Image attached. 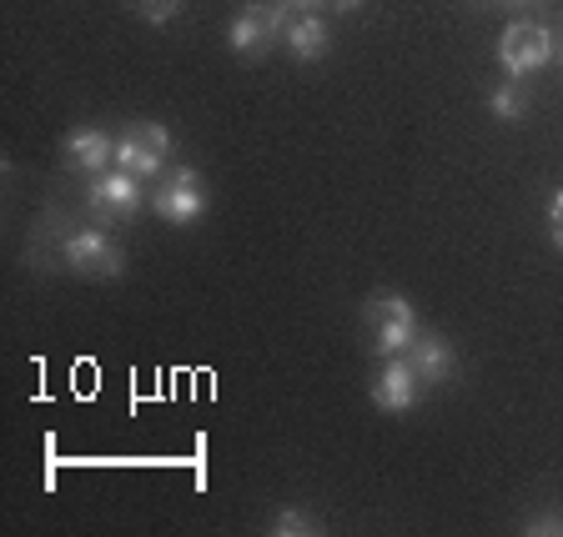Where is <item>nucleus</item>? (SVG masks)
I'll return each mask as SVG.
<instances>
[{"mask_svg":"<svg viewBox=\"0 0 563 537\" xmlns=\"http://www.w3.org/2000/svg\"><path fill=\"white\" fill-rule=\"evenodd\" d=\"M498 60H504L508 76H533L539 66H549L553 60V31L539 21H518L504 31V41H498Z\"/></svg>","mask_w":563,"mask_h":537,"instance_id":"nucleus-6","label":"nucleus"},{"mask_svg":"<svg viewBox=\"0 0 563 537\" xmlns=\"http://www.w3.org/2000/svg\"><path fill=\"white\" fill-rule=\"evenodd\" d=\"M549 226H553V246L563 251V191L553 197V206H549Z\"/></svg>","mask_w":563,"mask_h":537,"instance_id":"nucleus-15","label":"nucleus"},{"mask_svg":"<svg viewBox=\"0 0 563 537\" xmlns=\"http://www.w3.org/2000/svg\"><path fill=\"white\" fill-rule=\"evenodd\" d=\"M373 402L383 412H412V402H418V372H412L408 351L383 362V372L373 377Z\"/></svg>","mask_w":563,"mask_h":537,"instance_id":"nucleus-8","label":"nucleus"},{"mask_svg":"<svg viewBox=\"0 0 563 537\" xmlns=\"http://www.w3.org/2000/svg\"><path fill=\"white\" fill-rule=\"evenodd\" d=\"M287 51H292L297 60L328 56V25L317 21V15H297V21L287 25Z\"/></svg>","mask_w":563,"mask_h":537,"instance_id":"nucleus-11","label":"nucleus"},{"mask_svg":"<svg viewBox=\"0 0 563 537\" xmlns=\"http://www.w3.org/2000/svg\"><path fill=\"white\" fill-rule=\"evenodd\" d=\"M282 31H287V5H272V0H246L242 11H236L232 31H227V41H232V51L242 60H257L262 51L272 46V41H282Z\"/></svg>","mask_w":563,"mask_h":537,"instance_id":"nucleus-4","label":"nucleus"},{"mask_svg":"<svg viewBox=\"0 0 563 537\" xmlns=\"http://www.w3.org/2000/svg\"><path fill=\"white\" fill-rule=\"evenodd\" d=\"M272 533H277V537H287V533L302 537V533H317V527H312V517H307L302 507H282V513L272 517Z\"/></svg>","mask_w":563,"mask_h":537,"instance_id":"nucleus-13","label":"nucleus"},{"mask_svg":"<svg viewBox=\"0 0 563 537\" xmlns=\"http://www.w3.org/2000/svg\"><path fill=\"white\" fill-rule=\"evenodd\" d=\"M146 206V191H141V176L131 171H101L91 176V187H86V211H91L96 222L117 226V222H131L136 211Z\"/></svg>","mask_w":563,"mask_h":537,"instance_id":"nucleus-2","label":"nucleus"},{"mask_svg":"<svg viewBox=\"0 0 563 537\" xmlns=\"http://www.w3.org/2000/svg\"><path fill=\"white\" fill-rule=\"evenodd\" d=\"M152 211L172 226H191L197 216H207V191H201V176L191 166H172L162 181V191L152 197Z\"/></svg>","mask_w":563,"mask_h":537,"instance_id":"nucleus-5","label":"nucleus"},{"mask_svg":"<svg viewBox=\"0 0 563 537\" xmlns=\"http://www.w3.org/2000/svg\"><path fill=\"white\" fill-rule=\"evenodd\" d=\"M66 161L76 166V171L101 176L106 166H117V141L106 136V131H96V126L70 131V136H66Z\"/></svg>","mask_w":563,"mask_h":537,"instance_id":"nucleus-9","label":"nucleus"},{"mask_svg":"<svg viewBox=\"0 0 563 537\" xmlns=\"http://www.w3.org/2000/svg\"><path fill=\"white\" fill-rule=\"evenodd\" d=\"M287 11H297V15H317V5H328V0H282Z\"/></svg>","mask_w":563,"mask_h":537,"instance_id":"nucleus-16","label":"nucleus"},{"mask_svg":"<svg viewBox=\"0 0 563 537\" xmlns=\"http://www.w3.org/2000/svg\"><path fill=\"white\" fill-rule=\"evenodd\" d=\"M408 362H412V372H418V382L438 387L453 377V347H448L443 337H433V332H418L408 347Z\"/></svg>","mask_w":563,"mask_h":537,"instance_id":"nucleus-10","label":"nucleus"},{"mask_svg":"<svg viewBox=\"0 0 563 537\" xmlns=\"http://www.w3.org/2000/svg\"><path fill=\"white\" fill-rule=\"evenodd\" d=\"M332 11H357V5H363V0H328Z\"/></svg>","mask_w":563,"mask_h":537,"instance_id":"nucleus-17","label":"nucleus"},{"mask_svg":"<svg viewBox=\"0 0 563 537\" xmlns=\"http://www.w3.org/2000/svg\"><path fill=\"white\" fill-rule=\"evenodd\" d=\"M363 322L367 332H373V357H402V351L412 347V337H418V312H412L408 297L398 292H377L373 302L363 306Z\"/></svg>","mask_w":563,"mask_h":537,"instance_id":"nucleus-1","label":"nucleus"},{"mask_svg":"<svg viewBox=\"0 0 563 537\" xmlns=\"http://www.w3.org/2000/svg\"><path fill=\"white\" fill-rule=\"evenodd\" d=\"M136 11L146 15V21L162 25V21H172V15L181 11V0H136Z\"/></svg>","mask_w":563,"mask_h":537,"instance_id":"nucleus-14","label":"nucleus"},{"mask_svg":"<svg viewBox=\"0 0 563 537\" xmlns=\"http://www.w3.org/2000/svg\"><path fill=\"white\" fill-rule=\"evenodd\" d=\"M488 105H493V116H498V121H518L528 111V81H523V76L504 81L498 91L488 96Z\"/></svg>","mask_w":563,"mask_h":537,"instance_id":"nucleus-12","label":"nucleus"},{"mask_svg":"<svg viewBox=\"0 0 563 537\" xmlns=\"http://www.w3.org/2000/svg\"><path fill=\"white\" fill-rule=\"evenodd\" d=\"M60 251H66V267L81 271V277H121L126 271V257L106 232H70Z\"/></svg>","mask_w":563,"mask_h":537,"instance_id":"nucleus-7","label":"nucleus"},{"mask_svg":"<svg viewBox=\"0 0 563 537\" xmlns=\"http://www.w3.org/2000/svg\"><path fill=\"white\" fill-rule=\"evenodd\" d=\"M166 156H172V131L156 126V121H136L117 136V166L141 181H152V176L166 171Z\"/></svg>","mask_w":563,"mask_h":537,"instance_id":"nucleus-3","label":"nucleus"}]
</instances>
